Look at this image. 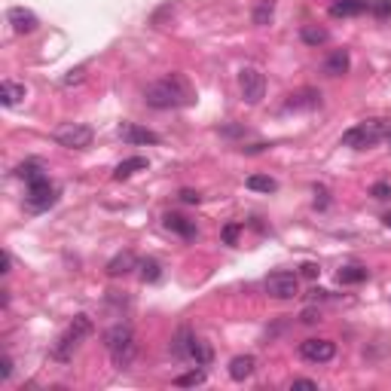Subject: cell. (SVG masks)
Listing matches in <instances>:
<instances>
[{
    "label": "cell",
    "instance_id": "6da1fadb",
    "mask_svg": "<svg viewBox=\"0 0 391 391\" xmlns=\"http://www.w3.org/2000/svg\"><path fill=\"white\" fill-rule=\"evenodd\" d=\"M144 101L153 110H174V108H187L193 104V89L183 80L181 74H168L162 80H153L144 89Z\"/></svg>",
    "mask_w": 391,
    "mask_h": 391
},
{
    "label": "cell",
    "instance_id": "7a4b0ae2",
    "mask_svg": "<svg viewBox=\"0 0 391 391\" xmlns=\"http://www.w3.org/2000/svg\"><path fill=\"white\" fill-rule=\"evenodd\" d=\"M104 345L110 352V361L117 370H126L138 354V339H134V330L129 324H113L108 333H104Z\"/></svg>",
    "mask_w": 391,
    "mask_h": 391
},
{
    "label": "cell",
    "instance_id": "3957f363",
    "mask_svg": "<svg viewBox=\"0 0 391 391\" xmlns=\"http://www.w3.org/2000/svg\"><path fill=\"white\" fill-rule=\"evenodd\" d=\"M92 333V318L89 315H74V321L68 324V330L59 337V343L52 345V358L55 361H61V364H68L70 358H74V352H77V345L83 343Z\"/></svg>",
    "mask_w": 391,
    "mask_h": 391
},
{
    "label": "cell",
    "instance_id": "277c9868",
    "mask_svg": "<svg viewBox=\"0 0 391 391\" xmlns=\"http://www.w3.org/2000/svg\"><path fill=\"white\" fill-rule=\"evenodd\" d=\"M388 132L385 119H364V123L352 126L348 132H343V147H352V150H367V147L379 144Z\"/></svg>",
    "mask_w": 391,
    "mask_h": 391
},
{
    "label": "cell",
    "instance_id": "5b68a950",
    "mask_svg": "<svg viewBox=\"0 0 391 391\" xmlns=\"http://www.w3.org/2000/svg\"><path fill=\"white\" fill-rule=\"evenodd\" d=\"M52 138H55V144L68 147V150H86V147H92V141H95V132L83 123H61L52 132Z\"/></svg>",
    "mask_w": 391,
    "mask_h": 391
},
{
    "label": "cell",
    "instance_id": "8992f818",
    "mask_svg": "<svg viewBox=\"0 0 391 391\" xmlns=\"http://www.w3.org/2000/svg\"><path fill=\"white\" fill-rule=\"evenodd\" d=\"M55 202H59V187H52V183H49V177H43V181H37V183H28V196H25L28 211L40 214V211L52 208Z\"/></svg>",
    "mask_w": 391,
    "mask_h": 391
},
{
    "label": "cell",
    "instance_id": "52a82bcc",
    "mask_svg": "<svg viewBox=\"0 0 391 391\" xmlns=\"http://www.w3.org/2000/svg\"><path fill=\"white\" fill-rule=\"evenodd\" d=\"M239 89H241V98L248 104H260L263 95H266V77H263L260 68H241L239 70Z\"/></svg>",
    "mask_w": 391,
    "mask_h": 391
},
{
    "label": "cell",
    "instance_id": "ba28073f",
    "mask_svg": "<svg viewBox=\"0 0 391 391\" xmlns=\"http://www.w3.org/2000/svg\"><path fill=\"white\" fill-rule=\"evenodd\" d=\"M263 288H266V294L272 300H294V297H300V279L294 272H272Z\"/></svg>",
    "mask_w": 391,
    "mask_h": 391
},
{
    "label": "cell",
    "instance_id": "9c48e42d",
    "mask_svg": "<svg viewBox=\"0 0 391 391\" xmlns=\"http://www.w3.org/2000/svg\"><path fill=\"white\" fill-rule=\"evenodd\" d=\"M300 354L312 364H327V361L337 358V343H330V339H305V343H300Z\"/></svg>",
    "mask_w": 391,
    "mask_h": 391
},
{
    "label": "cell",
    "instance_id": "30bf717a",
    "mask_svg": "<svg viewBox=\"0 0 391 391\" xmlns=\"http://www.w3.org/2000/svg\"><path fill=\"white\" fill-rule=\"evenodd\" d=\"M321 108V92L318 89H297L284 98V110H315Z\"/></svg>",
    "mask_w": 391,
    "mask_h": 391
},
{
    "label": "cell",
    "instance_id": "8fae6325",
    "mask_svg": "<svg viewBox=\"0 0 391 391\" xmlns=\"http://www.w3.org/2000/svg\"><path fill=\"white\" fill-rule=\"evenodd\" d=\"M6 22L12 25V31L16 34H31V31H37L40 19L34 16L31 10H25V6H12V10L6 12Z\"/></svg>",
    "mask_w": 391,
    "mask_h": 391
},
{
    "label": "cell",
    "instance_id": "7c38bea8",
    "mask_svg": "<svg viewBox=\"0 0 391 391\" xmlns=\"http://www.w3.org/2000/svg\"><path fill=\"white\" fill-rule=\"evenodd\" d=\"M162 223H166V230L177 232V236H181V239H187V241L199 239L196 223H193V220H187L183 214H174V211H168V214H162Z\"/></svg>",
    "mask_w": 391,
    "mask_h": 391
},
{
    "label": "cell",
    "instance_id": "4fadbf2b",
    "mask_svg": "<svg viewBox=\"0 0 391 391\" xmlns=\"http://www.w3.org/2000/svg\"><path fill=\"white\" fill-rule=\"evenodd\" d=\"M119 138H123L126 144H159V134L150 129H141V126H134V123L119 126Z\"/></svg>",
    "mask_w": 391,
    "mask_h": 391
},
{
    "label": "cell",
    "instance_id": "5bb4252c",
    "mask_svg": "<svg viewBox=\"0 0 391 391\" xmlns=\"http://www.w3.org/2000/svg\"><path fill=\"white\" fill-rule=\"evenodd\" d=\"M348 68H352V59H348L345 49H333V52L321 61V70L327 77H343V74H348Z\"/></svg>",
    "mask_w": 391,
    "mask_h": 391
},
{
    "label": "cell",
    "instance_id": "9a60e30c",
    "mask_svg": "<svg viewBox=\"0 0 391 391\" xmlns=\"http://www.w3.org/2000/svg\"><path fill=\"white\" fill-rule=\"evenodd\" d=\"M147 168H150V162H147V156H129V159H123L117 168H113V181H129L132 174L147 172Z\"/></svg>",
    "mask_w": 391,
    "mask_h": 391
},
{
    "label": "cell",
    "instance_id": "2e32d148",
    "mask_svg": "<svg viewBox=\"0 0 391 391\" xmlns=\"http://www.w3.org/2000/svg\"><path fill=\"white\" fill-rule=\"evenodd\" d=\"M254 367H257V358H254V354H236V358L230 361V379L245 382L248 376L254 373Z\"/></svg>",
    "mask_w": 391,
    "mask_h": 391
},
{
    "label": "cell",
    "instance_id": "e0dca14e",
    "mask_svg": "<svg viewBox=\"0 0 391 391\" xmlns=\"http://www.w3.org/2000/svg\"><path fill=\"white\" fill-rule=\"evenodd\" d=\"M370 0H337V3H330V16L333 19H348V16H361V12H367Z\"/></svg>",
    "mask_w": 391,
    "mask_h": 391
},
{
    "label": "cell",
    "instance_id": "ac0fdd59",
    "mask_svg": "<svg viewBox=\"0 0 391 391\" xmlns=\"http://www.w3.org/2000/svg\"><path fill=\"white\" fill-rule=\"evenodd\" d=\"M134 266H138L134 254L132 251H123V254H117V257L108 263V275H110V279H123V275H129Z\"/></svg>",
    "mask_w": 391,
    "mask_h": 391
},
{
    "label": "cell",
    "instance_id": "d6986e66",
    "mask_svg": "<svg viewBox=\"0 0 391 391\" xmlns=\"http://www.w3.org/2000/svg\"><path fill=\"white\" fill-rule=\"evenodd\" d=\"M193 343H196V333L190 330V327H181V330H177V337L172 339V352L177 354V358L190 361V352H193Z\"/></svg>",
    "mask_w": 391,
    "mask_h": 391
},
{
    "label": "cell",
    "instance_id": "ffe728a7",
    "mask_svg": "<svg viewBox=\"0 0 391 391\" xmlns=\"http://www.w3.org/2000/svg\"><path fill=\"white\" fill-rule=\"evenodd\" d=\"M25 95H28V92H25L22 83H12V80L0 83V101H3V108H16Z\"/></svg>",
    "mask_w": 391,
    "mask_h": 391
},
{
    "label": "cell",
    "instance_id": "44dd1931",
    "mask_svg": "<svg viewBox=\"0 0 391 391\" xmlns=\"http://www.w3.org/2000/svg\"><path fill=\"white\" fill-rule=\"evenodd\" d=\"M16 174L22 177L25 183H37V181H43V177H46V168H43V162L28 159V162H22V166L16 168Z\"/></svg>",
    "mask_w": 391,
    "mask_h": 391
},
{
    "label": "cell",
    "instance_id": "7402d4cb",
    "mask_svg": "<svg viewBox=\"0 0 391 391\" xmlns=\"http://www.w3.org/2000/svg\"><path fill=\"white\" fill-rule=\"evenodd\" d=\"M300 40L305 46H321L330 40V34H327V28H318V25H303L300 28Z\"/></svg>",
    "mask_w": 391,
    "mask_h": 391
},
{
    "label": "cell",
    "instance_id": "603a6c76",
    "mask_svg": "<svg viewBox=\"0 0 391 391\" xmlns=\"http://www.w3.org/2000/svg\"><path fill=\"white\" fill-rule=\"evenodd\" d=\"M272 16H275V0H257V3H254V10H251L254 25H260V28L269 25Z\"/></svg>",
    "mask_w": 391,
    "mask_h": 391
},
{
    "label": "cell",
    "instance_id": "cb8c5ba5",
    "mask_svg": "<svg viewBox=\"0 0 391 391\" xmlns=\"http://www.w3.org/2000/svg\"><path fill=\"white\" fill-rule=\"evenodd\" d=\"M205 379H208V376H205V370L196 364L193 370H187V373L174 376V385H177V388H196V385H202Z\"/></svg>",
    "mask_w": 391,
    "mask_h": 391
},
{
    "label": "cell",
    "instance_id": "d4e9b609",
    "mask_svg": "<svg viewBox=\"0 0 391 391\" xmlns=\"http://www.w3.org/2000/svg\"><path fill=\"white\" fill-rule=\"evenodd\" d=\"M245 183H248V190H254V193H275V190H279L275 177H269V174H251Z\"/></svg>",
    "mask_w": 391,
    "mask_h": 391
},
{
    "label": "cell",
    "instance_id": "484cf974",
    "mask_svg": "<svg viewBox=\"0 0 391 391\" xmlns=\"http://www.w3.org/2000/svg\"><path fill=\"white\" fill-rule=\"evenodd\" d=\"M190 361H196L199 367H208L211 361H214V352H211V345L205 343V339H196V343H193V352H190Z\"/></svg>",
    "mask_w": 391,
    "mask_h": 391
},
{
    "label": "cell",
    "instance_id": "4316f807",
    "mask_svg": "<svg viewBox=\"0 0 391 391\" xmlns=\"http://www.w3.org/2000/svg\"><path fill=\"white\" fill-rule=\"evenodd\" d=\"M367 269L364 266H343L337 272V279H339V284H361V281H367Z\"/></svg>",
    "mask_w": 391,
    "mask_h": 391
},
{
    "label": "cell",
    "instance_id": "83f0119b",
    "mask_svg": "<svg viewBox=\"0 0 391 391\" xmlns=\"http://www.w3.org/2000/svg\"><path fill=\"white\" fill-rule=\"evenodd\" d=\"M138 269H141V279H144L147 284H153V281H159V279H162V266H159V260H153V257L141 260V263H138Z\"/></svg>",
    "mask_w": 391,
    "mask_h": 391
},
{
    "label": "cell",
    "instance_id": "f1b7e54d",
    "mask_svg": "<svg viewBox=\"0 0 391 391\" xmlns=\"http://www.w3.org/2000/svg\"><path fill=\"white\" fill-rule=\"evenodd\" d=\"M367 12L376 19H391V0H370Z\"/></svg>",
    "mask_w": 391,
    "mask_h": 391
},
{
    "label": "cell",
    "instance_id": "f546056e",
    "mask_svg": "<svg viewBox=\"0 0 391 391\" xmlns=\"http://www.w3.org/2000/svg\"><path fill=\"white\" fill-rule=\"evenodd\" d=\"M241 236V223H226L223 232H220V239H223V245H236Z\"/></svg>",
    "mask_w": 391,
    "mask_h": 391
},
{
    "label": "cell",
    "instance_id": "4dcf8cb0",
    "mask_svg": "<svg viewBox=\"0 0 391 391\" xmlns=\"http://www.w3.org/2000/svg\"><path fill=\"white\" fill-rule=\"evenodd\" d=\"M83 74H86V68H74L70 74L61 80V86H74V83H83Z\"/></svg>",
    "mask_w": 391,
    "mask_h": 391
},
{
    "label": "cell",
    "instance_id": "1f68e13d",
    "mask_svg": "<svg viewBox=\"0 0 391 391\" xmlns=\"http://www.w3.org/2000/svg\"><path fill=\"white\" fill-rule=\"evenodd\" d=\"M177 199H181V202H187V205H199V202H202V196H199L196 190H181Z\"/></svg>",
    "mask_w": 391,
    "mask_h": 391
},
{
    "label": "cell",
    "instance_id": "d6a6232c",
    "mask_svg": "<svg viewBox=\"0 0 391 391\" xmlns=\"http://www.w3.org/2000/svg\"><path fill=\"white\" fill-rule=\"evenodd\" d=\"M370 193H373V199H388L391 196V183H373V190H370Z\"/></svg>",
    "mask_w": 391,
    "mask_h": 391
},
{
    "label": "cell",
    "instance_id": "836d02e7",
    "mask_svg": "<svg viewBox=\"0 0 391 391\" xmlns=\"http://www.w3.org/2000/svg\"><path fill=\"white\" fill-rule=\"evenodd\" d=\"M300 321H303V324H315V321H321V312H318V309H305L303 315H300Z\"/></svg>",
    "mask_w": 391,
    "mask_h": 391
},
{
    "label": "cell",
    "instance_id": "e575fe53",
    "mask_svg": "<svg viewBox=\"0 0 391 391\" xmlns=\"http://www.w3.org/2000/svg\"><path fill=\"white\" fill-rule=\"evenodd\" d=\"M10 376H12V358H10V354H6V358H3V367H0V379H10Z\"/></svg>",
    "mask_w": 391,
    "mask_h": 391
},
{
    "label": "cell",
    "instance_id": "d590c367",
    "mask_svg": "<svg viewBox=\"0 0 391 391\" xmlns=\"http://www.w3.org/2000/svg\"><path fill=\"white\" fill-rule=\"evenodd\" d=\"M318 272H321V269H318V263H303V275H305V279H315Z\"/></svg>",
    "mask_w": 391,
    "mask_h": 391
},
{
    "label": "cell",
    "instance_id": "8d00e7d4",
    "mask_svg": "<svg viewBox=\"0 0 391 391\" xmlns=\"http://www.w3.org/2000/svg\"><path fill=\"white\" fill-rule=\"evenodd\" d=\"M226 134V138H239V134H245V129H241V126H226V129H220Z\"/></svg>",
    "mask_w": 391,
    "mask_h": 391
},
{
    "label": "cell",
    "instance_id": "74e56055",
    "mask_svg": "<svg viewBox=\"0 0 391 391\" xmlns=\"http://www.w3.org/2000/svg\"><path fill=\"white\" fill-rule=\"evenodd\" d=\"M294 388H318L315 379H294Z\"/></svg>",
    "mask_w": 391,
    "mask_h": 391
},
{
    "label": "cell",
    "instance_id": "f35d334b",
    "mask_svg": "<svg viewBox=\"0 0 391 391\" xmlns=\"http://www.w3.org/2000/svg\"><path fill=\"white\" fill-rule=\"evenodd\" d=\"M10 269H12V257H10V251H3V269H0V272L10 275Z\"/></svg>",
    "mask_w": 391,
    "mask_h": 391
},
{
    "label": "cell",
    "instance_id": "ab89813d",
    "mask_svg": "<svg viewBox=\"0 0 391 391\" xmlns=\"http://www.w3.org/2000/svg\"><path fill=\"white\" fill-rule=\"evenodd\" d=\"M266 147H269V144H254V147H241V150H245V153H263Z\"/></svg>",
    "mask_w": 391,
    "mask_h": 391
},
{
    "label": "cell",
    "instance_id": "60d3db41",
    "mask_svg": "<svg viewBox=\"0 0 391 391\" xmlns=\"http://www.w3.org/2000/svg\"><path fill=\"white\" fill-rule=\"evenodd\" d=\"M382 220H385V226H388V230H391V214H385V217H382Z\"/></svg>",
    "mask_w": 391,
    "mask_h": 391
},
{
    "label": "cell",
    "instance_id": "b9f144b4",
    "mask_svg": "<svg viewBox=\"0 0 391 391\" xmlns=\"http://www.w3.org/2000/svg\"><path fill=\"white\" fill-rule=\"evenodd\" d=\"M385 141H388V147H391V129L385 132Z\"/></svg>",
    "mask_w": 391,
    "mask_h": 391
}]
</instances>
